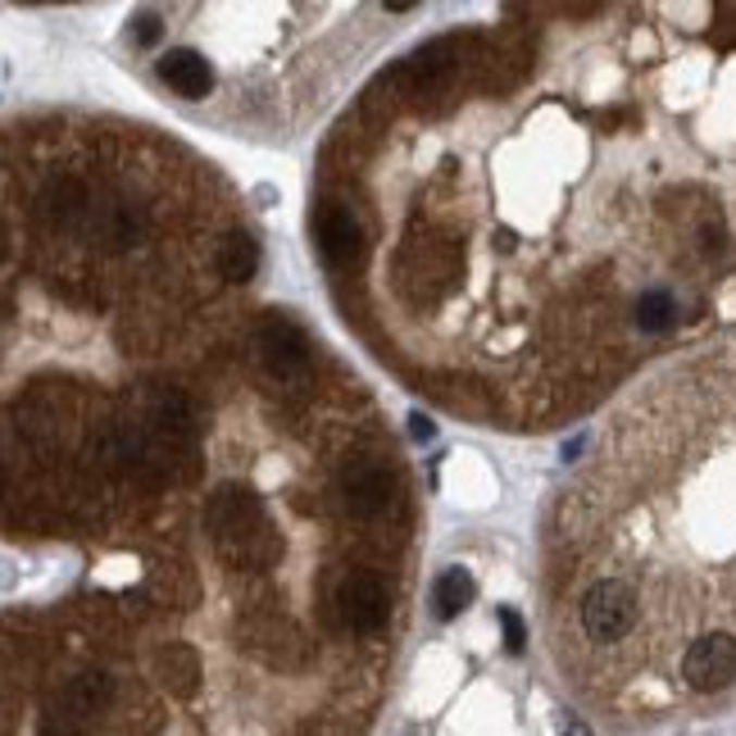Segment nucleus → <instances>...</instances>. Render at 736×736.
I'll return each mask as SVG.
<instances>
[{"label": "nucleus", "mask_w": 736, "mask_h": 736, "mask_svg": "<svg viewBox=\"0 0 736 736\" xmlns=\"http://www.w3.org/2000/svg\"><path fill=\"white\" fill-rule=\"evenodd\" d=\"M160 33H164V28H160L155 14H141V18H137V46H155Z\"/></svg>", "instance_id": "16"}, {"label": "nucleus", "mask_w": 736, "mask_h": 736, "mask_svg": "<svg viewBox=\"0 0 736 736\" xmlns=\"http://www.w3.org/2000/svg\"><path fill=\"white\" fill-rule=\"evenodd\" d=\"M632 323H637L641 333H669V327L677 323V300H673V291H664V287L641 291L637 304H632Z\"/></svg>", "instance_id": "14"}, {"label": "nucleus", "mask_w": 736, "mask_h": 736, "mask_svg": "<svg viewBox=\"0 0 736 736\" xmlns=\"http://www.w3.org/2000/svg\"><path fill=\"white\" fill-rule=\"evenodd\" d=\"M682 677L691 691H723L736 677V637L727 632H709V637L691 641V650L682 654Z\"/></svg>", "instance_id": "5"}, {"label": "nucleus", "mask_w": 736, "mask_h": 736, "mask_svg": "<svg viewBox=\"0 0 736 736\" xmlns=\"http://www.w3.org/2000/svg\"><path fill=\"white\" fill-rule=\"evenodd\" d=\"M319 246L333 269L350 273L364 264V227L346 205H323L319 210Z\"/></svg>", "instance_id": "7"}, {"label": "nucleus", "mask_w": 736, "mask_h": 736, "mask_svg": "<svg viewBox=\"0 0 736 736\" xmlns=\"http://www.w3.org/2000/svg\"><path fill=\"white\" fill-rule=\"evenodd\" d=\"M73 233H83L100 250H128L141 237V210L128 205V200H100V196H91Z\"/></svg>", "instance_id": "4"}, {"label": "nucleus", "mask_w": 736, "mask_h": 736, "mask_svg": "<svg viewBox=\"0 0 736 736\" xmlns=\"http://www.w3.org/2000/svg\"><path fill=\"white\" fill-rule=\"evenodd\" d=\"M383 5H387L391 14H410V10L419 5V0H383Z\"/></svg>", "instance_id": "19"}, {"label": "nucleus", "mask_w": 736, "mask_h": 736, "mask_svg": "<svg viewBox=\"0 0 736 736\" xmlns=\"http://www.w3.org/2000/svg\"><path fill=\"white\" fill-rule=\"evenodd\" d=\"M146 423H155L164 437H187L196 427V410L177 387H155L146 396Z\"/></svg>", "instance_id": "9"}, {"label": "nucleus", "mask_w": 736, "mask_h": 736, "mask_svg": "<svg viewBox=\"0 0 736 736\" xmlns=\"http://www.w3.org/2000/svg\"><path fill=\"white\" fill-rule=\"evenodd\" d=\"M255 354L264 360V369L273 377H300L310 369V337L300 333L291 319H264L255 327Z\"/></svg>", "instance_id": "6"}, {"label": "nucleus", "mask_w": 736, "mask_h": 736, "mask_svg": "<svg viewBox=\"0 0 736 736\" xmlns=\"http://www.w3.org/2000/svg\"><path fill=\"white\" fill-rule=\"evenodd\" d=\"M110 696H114V682L105 673H78V677H68V687L60 691V709L73 719H91L110 704Z\"/></svg>", "instance_id": "10"}, {"label": "nucleus", "mask_w": 736, "mask_h": 736, "mask_svg": "<svg viewBox=\"0 0 736 736\" xmlns=\"http://www.w3.org/2000/svg\"><path fill=\"white\" fill-rule=\"evenodd\" d=\"M410 437H414V441H433V437H437V427H433V419H423V414H414V419H410Z\"/></svg>", "instance_id": "18"}, {"label": "nucleus", "mask_w": 736, "mask_h": 736, "mask_svg": "<svg viewBox=\"0 0 736 736\" xmlns=\"http://www.w3.org/2000/svg\"><path fill=\"white\" fill-rule=\"evenodd\" d=\"M500 627H504V650H510V654H523V646H527V627H523V619L514 614V609H500Z\"/></svg>", "instance_id": "15"}, {"label": "nucleus", "mask_w": 736, "mask_h": 736, "mask_svg": "<svg viewBox=\"0 0 736 736\" xmlns=\"http://www.w3.org/2000/svg\"><path fill=\"white\" fill-rule=\"evenodd\" d=\"M333 609H337V623L350 627V632H377L387 623V587L377 582L373 573H346L337 582V596H333Z\"/></svg>", "instance_id": "3"}, {"label": "nucleus", "mask_w": 736, "mask_h": 736, "mask_svg": "<svg viewBox=\"0 0 736 736\" xmlns=\"http://www.w3.org/2000/svg\"><path fill=\"white\" fill-rule=\"evenodd\" d=\"M160 78L187 100H200L214 91V68L205 64V55H196V50H169L160 60Z\"/></svg>", "instance_id": "8"}, {"label": "nucleus", "mask_w": 736, "mask_h": 736, "mask_svg": "<svg viewBox=\"0 0 736 736\" xmlns=\"http://www.w3.org/2000/svg\"><path fill=\"white\" fill-rule=\"evenodd\" d=\"M219 273L227 277V283H250V277L260 273V246L250 241L246 233L223 237V246H219Z\"/></svg>", "instance_id": "12"}, {"label": "nucleus", "mask_w": 736, "mask_h": 736, "mask_svg": "<svg viewBox=\"0 0 736 736\" xmlns=\"http://www.w3.org/2000/svg\"><path fill=\"white\" fill-rule=\"evenodd\" d=\"M341 500L354 519H383L396 504V473L383 460H354L341 473Z\"/></svg>", "instance_id": "2"}, {"label": "nucleus", "mask_w": 736, "mask_h": 736, "mask_svg": "<svg viewBox=\"0 0 736 736\" xmlns=\"http://www.w3.org/2000/svg\"><path fill=\"white\" fill-rule=\"evenodd\" d=\"M491 246H496V255H514V250H519V233H514V227H496Z\"/></svg>", "instance_id": "17"}, {"label": "nucleus", "mask_w": 736, "mask_h": 736, "mask_svg": "<svg viewBox=\"0 0 736 736\" xmlns=\"http://www.w3.org/2000/svg\"><path fill=\"white\" fill-rule=\"evenodd\" d=\"M637 614H641L637 591H632L627 582H619V577L596 582V587L582 596V604H577L582 632H587L591 641H623L627 632L637 627Z\"/></svg>", "instance_id": "1"}, {"label": "nucleus", "mask_w": 736, "mask_h": 736, "mask_svg": "<svg viewBox=\"0 0 736 736\" xmlns=\"http://www.w3.org/2000/svg\"><path fill=\"white\" fill-rule=\"evenodd\" d=\"M473 596H477L473 573H469V569H450V573L437 577V587H433V614L446 623V619L460 614V609H464Z\"/></svg>", "instance_id": "13"}, {"label": "nucleus", "mask_w": 736, "mask_h": 736, "mask_svg": "<svg viewBox=\"0 0 736 736\" xmlns=\"http://www.w3.org/2000/svg\"><path fill=\"white\" fill-rule=\"evenodd\" d=\"M155 669H160L164 687H169L173 696H191V691L200 687V654H196L191 646H183V641H169V646L155 654Z\"/></svg>", "instance_id": "11"}]
</instances>
